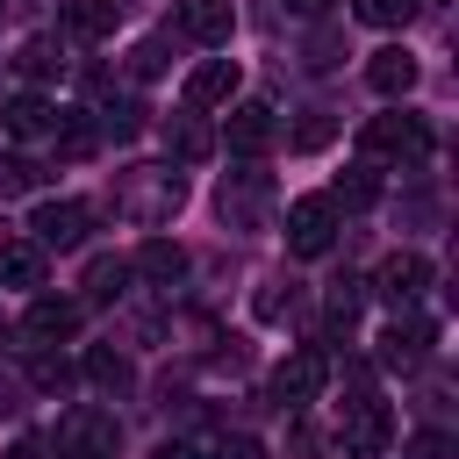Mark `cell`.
<instances>
[{
  "label": "cell",
  "instance_id": "obj_1",
  "mask_svg": "<svg viewBox=\"0 0 459 459\" xmlns=\"http://www.w3.org/2000/svg\"><path fill=\"white\" fill-rule=\"evenodd\" d=\"M108 201H115L122 222L158 230V222H172V215L186 208V172H179V165H129V172H115Z\"/></svg>",
  "mask_w": 459,
  "mask_h": 459
},
{
  "label": "cell",
  "instance_id": "obj_2",
  "mask_svg": "<svg viewBox=\"0 0 459 459\" xmlns=\"http://www.w3.org/2000/svg\"><path fill=\"white\" fill-rule=\"evenodd\" d=\"M115 452H122V423L108 409L79 402L57 416V459H115Z\"/></svg>",
  "mask_w": 459,
  "mask_h": 459
},
{
  "label": "cell",
  "instance_id": "obj_3",
  "mask_svg": "<svg viewBox=\"0 0 459 459\" xmlns=\"http://www.w3.org/2000/svg\"><path fill=\"white\" fill-rule=\"evenodd\" d=\"M359 143H366V158H402V165H416V158H430V122L409 115V108H387V115H373V122L359 129Z\"/></svg>",
  "mask_w": 459,
  "mask_h": 459
},
{
  "label": "cell",
  "instance_id": "obj_4",
  "mask_svg": "<svg viewBox=\"0 0 459 459\" xmlns=\"http://www.w3.org/2000/svg\"><path fill=\"white\" fill-rule=\"evenodd\" d=\"M387 437H394V409H387V402H373V394H359V402L344 409V430H337L344 459H380V452H387Z\"/></svg>",
  "mask_w": 459,
  "mask_h": 459
},
{
  "label": "cell",
  "instance_id": "obj_5",
  "mask_svg": "<svg viewBox=\"0 0 459 459\" xmlns=\"http://www.w3.org/2000/svg\"><path fill=\"white\" fill-rule=\"evenodd\" d=\"M330 237H337V208H330V194H301V201L287 208V251H294V258H323Z\"/></svg>",
  "mask_w": 459,
  "mask_h": 459
},
{
  "label": "cell",
  "instance_id": "obj_6",
  "mask_svg": "<svg viewBox=\"0 0 459 459\" xmlns=\"http://www.w3.org/2000/svg\"><path fill=\"white\" fill-rule=\"evenodd\" d=\"M323 380H330V359H323L316 344H301V351H287V359L273 366V394H280L287 409H308V402L323 394Z\"/></svg>",
  "mask_w": 459,
  "mask_h": 459
},
{
  "label": "cell",
  "instance_id": "obj_7",
  "mask_svg": "<svg viewBox=\"0 0 459 459\" xmlns=\"http://www.w3.org/2000/svg\"><path fill=\"white\" fill-rule=\"evenodd\" d=\"M86 222H93V215H86L79 201H43V208L29 215V244H36V251H79V244H86Z\"/></svg>",
  "mask_w": 459,
  "mask_h": 459
},
{
  "label": "cell",
  "instance_id": "obj_8",
  "mask_svg": "<svg viewBox=\"0 0 459 459\" xmlns=\"http://www.w3.org/2000/svg\"><path fill=\"white\" fill-rule=\"evenodd\" d=\"M373 287H380V301L402 316V308H416V301H423V287H430V258H423V251H394V258L380 265V280H373Z\"/></svg>",
  "mask_w": 459,
  "mask_h": 459
},
{
  "label": "cell",
  "instance_id": "obj_9",
  "mask_svg": "<svg viewBox=\"0 0 459 459\" xmlns=\"http://www.w3.org/2000/svg\"><path fill=\"white\" fill-rule=\"evenodd\" d=\"M222 143H230L237 158H258V151H273V143H280V122H273V108H265V100H244V108H230V129H222Z\"/></svg>",
  "mask_w": 459,
  "mask_h": 459
},
{
  "label": "cell",
  "instance_id": "obj_10",
  "mask_svg": "<svg viewBox=\"0 0 459 459\" xmlns=\"http://www.w3.org/2000/svg\"><path fill=\"white\" fill-rule=\"evenodd\" d=\"M430 344H437V323H430V316H394L387 337H380V359H387V366H416Z\"/></svg>",
  "mask_w": 459,
  "mask_h": 459
},
{
  "label": "cell",
  "instance_id": "obj_11",
  "mask_svg": "<svg viewBox=\"0 0 459 459\" xmlns=\"http://www.w3.org/2000/svg\"><path fill=\"white\" fill-rule=\"evenodd\" d=\"M237 93V57H201L186 72V108H222Z\"/></svg>",
  "mask_w": 459,
  "mask_h": 459
},
{
  "label": "cell",
  "instance_id": "obj_12",
  "mask_svg": "<svg viewBox=\"0 0 459 459\" xmlns=\"http://www.w3.org/2000/svg\"><path fill=\"white\" fill-rule=\"evenodd\" d=\"M72 330H79V301H50V294H36L29 316H22V337H36V344H65Z\"/></svg>",
  "mask_w": 459,
  "mask_h": 459
},
{
  "label": "cell",
  "instance_id": "obj_13",
  "mask_svg": "<svg viewBox=\"0 0 459 459\" xmlns=\"http://www.w3.org/2000/svg\"><path fill=\"white\" fill-rule=\"evenodd\" d=\"M179 29H186L194 43H208V50H222L230 29H237V7H230V0H186V7H179Z\"/></svg>",
  "mask_w": 459,
  "mask_h": 459
},
{
  "label": "cell",
  "instance_id": "obj_14",
  "mask_svg": "<svg viewBox=\"0 0 459 459\" xmlns=\"http://www.w3.org/2000/svg\"><path fill=\"white\" fill-rule=\"evenodd\" d=\"M366 86H373L380 100H402V93L416 86V57H409L402 43H387V50H373V65H366Z\"/></svg>",
  "mask_w": 459,
  "mask_h": 459
},
{
  "label": "cell",
  "instance_id": "obj_15",
  "mask_svg": "<svg viewBox=\"0 0 459 459\" xmlns=\"http://www.w3.org/2000/svg\"><path fill=\"white\" fill-rule=\"evenodd\" d=\"M57 115H65V108H57L50 93H14V100L0 108L7 136H50V129H57Z\"/></svg>",
  "mask_w": 459,
  "mask_h": 459
},
{
  "label": "cell",
  "instance_id": "obj_16",
  "mask_svg": "<svg viewBox=\"0 0 459 459\" xmlns=\"http://www.w3.org/2000/svg\"><path fill=\"white\" fill-rule=\"evenodd\" d=\"M165 151H172V165H201L208 151H215V129L201 122V115H165Z\"/></svg>",
  "mask_w": 459,
  "mask_h": 459
},
{
  "label": "cell",
  "instance_id": "obj_17",
  "mask_svg": "<svg viewBox=\"0 0 459 459\" xmlns=\"http://www.w3.org/2000/svg\"><path fill=\"white\" fill-rule=\"evenodd\" d=\"M115 22H122V0H65V36H79V43L115 36Z\"/></svg>",
  "mask_w": 459,
  "mask_h": 459
},
{
  "label": "cell",
  "instance_id": "obj_18",
  "mask_svg": "<svg viewBox=\"0 0 459 459\" xmlns=\"http://www.w3.org/2000/svg\"><path fill=\"white\" fill-rule=\"evenodd\" d=\"M265 194H273V186H265V172H230V179H222V215L251 230V222H258V208H265Z\"/></svg>",
  "mask_w": 459,
  "mask_h": 459
},
{
  "label": "cell",
  "instance_id": "obj_19",
  "mask_svg": "<svg viewBox=\"0 0 459 459\" xmlns=\"http://www.w3.org/2000/svg\"><path fill=\"white\" fill-rule=\"evenodd\" d=\"M0 287H43V251L29 244V237H14V244H0Z\"/></svg>",
  "mask_w": 459,
  "mask_h": 459
},
{
  "label": "cell",
  "instance_id": "obj_20",
  "mask_svg": "<svg viewBox=\"0 0 459 459\" xmlns=\"http://www.w3.org/2000/svg\"><path fill=\"white\" fill-rule=\"evenodd\" d=\"M136 273H143V280H158V287H172V280H186V251H179V244H165V237H151V244L136 251Z\"/></svg>",
  "mask_w": 459,
  "mask_h": 459
},
{
  "label": "cell",
  "instance_id": "obj_21",
  "mask_svg": "<svg viewBox=\"0 0 459 459\" xmlns=\"http://www.w3.org/2000/svg\"><path fill=\"white\" fill-rule=\"evenodd\" d=\"M14 72H22L29 86H43V79H57V72H65V57H57V43H50V36H29V43H22V57H14Z\"/></svg>",
  "mask_w": 459,
  "mask_h": 459
},
{
  "label": "cell",
  "instance_id": "obj_22",
  "mask_svg": "<svg viewBox=\"0 0 459 459\" xmlns=\"http://www.w3.org/2000/svg\"><path fill=\"white\" fill-rule=\"evenodd\" d=\"M380 201V179H373V165H351V172H337V186H330V208H373Z\"/></svg>",
  "mask_w": 459,
  "mask_h": 459
},
{
  "label": "cell",
  "instance_id": "obj_23",
  "mask_svg": "<svg viewBox=\"0 0 459 459\" xmlns=\"http://www.w3.org/2000/svg\"><path fill=\"white\" fill-rule=\"evenodd\" d=\"M86 380H93V387H129V359L108 351V344H93V351H86Z\"/></svg>",
  "mask_w": 459,
  "mask_h": 459
},
{
  "label": "cell",
  "instance_id": "obj_24",
  "mask_svg": "<svg viewBox=\"0 0 459 459\" xmlns=\"http://www.w3.org/2000/svg\"><path fill=\"white\" fill-rule=\"evenodd\" d=\"M351 14H359L366 29H402V22L416 14V0H351Z\"/></svg>",
  "mask_w": 459,
  "mask_h": 459
},
{
  "label": "cell",
  "instance_id": "obj_25",
  "mask_svg": "<svg viewBox=\"0 0 459 459\" xmlns=\"http://www.w3.org/2000/svg\"><path fill=\"white\" fill-rule=\"evenodd\" d=\"M122 280H129V265H122V258H93V265H86V294H93V301H115V294H122Z\"/></svg>",
  "mask_w": 459,
  "mask_h": 459
},
{
  "label": "cell",
  "instance_id": "obj_26",
  "mask_svg": "<svg viewBox=\"0 0 459 459\" xmlns=\"http://www.w3.org/2000/svg\"><path fill=\"white\" fill-rule=\"evenodd\" d=\"M43 172H36V158H0V194H29Z\"/></svg>",
  "mask_w": 459,
  "mask_h": 459
},
{
  "label": "cell",
  "instance_id": "obj_27",
  "mask_svg": "<svg viewBox=\"0 0 459 459\" xmlns=\"http://www.w3.org/2000/svg\"><path fill=\"white\" fill-rule=\"evenodd\" d=\"M29 380H36V387H72V366L50 359V351H36V359H29Z\"/></svg>",
  "mask_w": 459,
  "mask_h": 459
},
{
  "label": "cell",
  "instance_id": "obj_28",
  "mask_svg": "<svg viewBox=\"0 0 459 459\" xmlns=\"http://www.w3.org/2000/svg\"><path fill=\"white\" fill-rule=\"evenodd\" d=\"M129 72H136V79H158V72H165V43H158V36L136 43V50H129Z\"/></svg>",
  "mask_w": 459,
  "mask_h": 459
},
{
  "label": "cell",
  "instance_id": "obj_29",
  "mask_svg": "<svg viewBox=\"0 0 459 459\" xmlns=\"http://www.w3.org/2000/svg\"><path fill=\"white\" fill-rule=\"evenodd\" d=\"M330 129H337V122H330L323 108H316V115H308V122L294 129V143H301V151H316V143H330Z\"/></svg>",
  "mask_w": 459,
  "mask_h": 459
},
{
  "label": "cell",
  "instance_id": "obj_30",
  "mask_svg": "<svg viewBox=\"0 0 459 459\" xmlns=\"http://www.w3.org/2000/svg\"><path fill=\"white\" fill-rule=\"evenodd\" d=\"M208 459H258V445H251V437H215Z\"/></svg>",
  "mask_w": 459,
  "mask_h": 459
},
{
  "label": "cell",
  "instance_id": "obj_31",
  "mask_svg": "<svg viewBox=\"0 0 459 459\" xmlns=\"http://www.w3.org/2000/svg\"><path fill=\"white\" fill-rule=\"evenodd\" d=\"M151 459H208V445H186V437H165Z\"/></svg>",
  "mask_w": 459,
  "mask_h": 459
},
{
  "label": "cell",
  "instance_id": "obj_32",
  "mask_svg": "<svg viewBox=\"0 0 459 459\" xmlns=\"http://www.w3.org/2000/svg\"><path fill=\"white\" fill-rule=\"evenodd\" d=\"M308 65L330 72V65H337V36H316V43H308Z\"/></svg>",
  "mask_w": 459,
  "mask_h": 459
},
{
  "label": "cell",
  "instance_id": "obj_33",
  "mask_svg": "<svg viewBox=\"0 0 459 459\" xmlns=\"http://www.w3.org/2000/svg\"><path fill=\"white\" fill-rule=\"evenodd\" d=\"M7 459H43V445H36V437H22V445H14Z\"/></svg>",
  "mask_w": 459,
  "mask_h": 459
},
{
  "label": "cell",
  "instance_id": "obj_34",
  "mask_svg": "<svg viewBox=\"0 0 459 459\" xmlns=\"http://www.w3.org/2000/svg\"><path fill=\"white\" fill-rule=\"evenodd\" d=\"M294 14H330V0H294Z\"/></svg>",
  "mask_w": 459,
  "mask_h": 459
},
{
  "label": "cell",
  "instance_id": "obj_35",
  "mask_svg": "<svg viewBox=\"0 0 459 459\" xmlns=\"http://www.w3.org/2000/svg\"><path fill=\"white\" fill-rule=\"evenodd\" d=\"M0 14H7V0H0Z\"/></svg>",
  "mask_w": 459,
  "mask_h": 459
}]
</instances>
